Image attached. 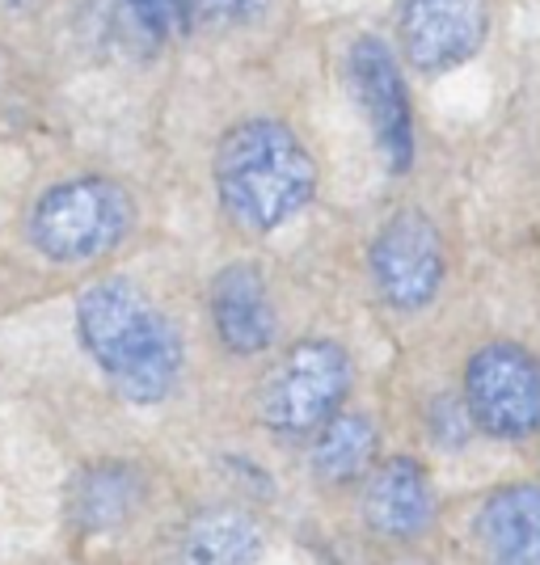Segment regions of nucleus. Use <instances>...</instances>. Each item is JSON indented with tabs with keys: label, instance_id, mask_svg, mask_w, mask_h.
<instances>
[{
	"label": "nucleus",
	"instance_id": "1a4fd4ad",
	"mask_svg": "<svg viewBox=\"0 0 540 565\" xmlns=\"http://www.w3.org/2000/svg\"><path fill=\"white\" fill-rule=\"evenodd\" d=\"M440 511V498L431 486V472L414 456H389L384 465L368 469L363 486V519L380 541H419L431 532Z\"/></svg>",
	"mask_w": 540,
	"mask_h": 565
},
{
	"label": "nucleus",
	"instance_id": "dca6fc26",
	"mask_svg": "<svg viewBox=\"0 0 540 565\" xmlns=\"http://www.w3.org/2000/svg\"><path fill=\"white\" fill-rule=\"evenodd\" d=\"M123 4H127V13L136 18L144 34H165L187 13V0H123Z\"/></svg>",
	"mask_w": 540,
	"mask_h": 565
},
{
	"label": "nucleus",
	"instance_id": "0eeeda50",
	"mask_svg": "<svg viewBox=\"0 0 540 565\" xmlns=\"http://www.w3.org/2000/svg\"><path fill=\"white\" fill-rule=\"evenodd\" d=\"M347 68H351V89L368 115V127L377 136L389 173H410L414 166V110H410L398 55L384 47L377 34H363L347 55Z\"/></svg>",
	"mask_w": 540,
	"mask_h": 565
},
{
	"label": "nucleus",
	"instance_id": "f03ea898",
	"mask_svg": "<svg viewBox=\"0 0 540 565\" xmlns=\"http://www.w3.org/2000/svg\"><path fill=\"white\" fill-rule=\"evenodd\" d=\"M215 194L245 233H275L305 212L317 166L300 136L279 118H245L224 131L212 161Z\"/></svg>",
	"mask_w": 540,
	"mask_h": 565
},
{
	"label": "nucleus",
	"instance_id": "f3484780",
	"mask_svg": "<svg viewBox=\"0 0 540 565\" xmlns=\"http://www.w3.org/2000/svg\"><path fill=\"white\" fill-rule=\"evenodd\" d=\"M469 414H465V401H452V397H440L431 405V430H435V439L444 444V448H460L465 439V430H469Z\"/></svg>",
	"mask_w": 540,
	"mask_h": 565
},
{
	"label": "nucleus",
	"instance_id": "423d86ee",
	"mask_svg": "<svg viewBox=\"0 0 540 565\" xmlns=\"http://www.w3.org/2000/svg\"><path fill=\"white\" fill-rule=\"evenodd\" d=\"M372 282L398 312H419L444 282V236L423 212H398L372 241Z\"/></svg>",
	"mask_w": 540,
	"mask_h": 565
},
{
	"label": "nucleus",
	"instance_id": "20e7f679",
	"mask_svg": "<svg viewBox=\"0 0 540 565\" xmlns=\"http://www.w3.org/2000/svg\"><path fill=\"white\" fill-rule=\"evenodd\" d=\"M136 224L131 194L110 178H72L51 186L30 212V241L51 262H97Z\"/></svg>",
	"mask_w": 540,
	"mask_h": 565
},
{
	"label": "nucleus",
	"instance_id": "9b49d317",
	"mask_svg": "<svg viewBox=\"0 0 540 565\" xmlns=\"http://www.w3.org/2000/svg\"><path fill=\"white\" fill-rule=\"evenodd\" d=\"M473 536L498 565H540V486H502L477 515Z\"/></svg>",
	"mask_w": 540,
	"mask_h": 565
},
{
	"label": "nucleus",
	"instance_id": "f8f14e48",
	"mask_svg": "<svg viewBox=\"0 0 540 565\" xmlns=\"http://www.w3.org/2000/svg\"><path fill=\"white\" fill-rule=\"evenodd\" d=\"M262 527L236 507H203L173 544V565H258Z\"/></svg>",
	"mask_w": 540,
	"mask_h": 565
},
{
	"label": "nucleus",
	"instance_id": "ddd939ff",
	"mask_svg": "<svg viewBox=\"0 0 540 565\" xmlns=\"http://www.w3.org/2000/svg\"><path fill=\"white\" fill-rule=\"evenodd\" d=\"M380 451V430L368 414H347L338 409L308 448V469L317 486H354L359 477H368V469L377 465Z\"/></svg>",
	"mask_w": 540,
	"mask_h": 565
},
{
	"label": "nucleus",
	"instance_id": "39448f33",
	"mask_svg": "<svg viewBox=\"0 0 540 565\" xmlns=\"http://www.w3.org/2000/svg\"><path fill=\"white\" fill-rule=\"evenodd\" d=\"M465 414L473 430L516 444L540 430V359L519 342H486L465 367Z\"/></svg>",
	"mask_w": 540,
	"mask_h": 565
},
{
	"label": "nucleus",
	"instance_id": "2eb2a0df",
	"mask_svg": "<svg viewBox=\"0 0 540 565\" xmlns=\"http://www.w3.org/2000/svg\"><path fill=\"white\" fill-rule=\"evenodd\" d=\"M199 18L215 30H233V25H250L266 13V0H194Z\"/></svg>",
	"mask_w": 540,
	"mask_h": 565
},
{
	"label": "nucleus",
	"instance_id": "f257e3e1",
	"mask_svg": "<svg viewBox=\"0 0 540 565\" xmlns=\"http://www.w3.org/2000/svg\"><path fill=\"white\" fill-rule=\"evenodd\" d=\"M76 338L131 405H161L187 372V347L165 308L131 279H102L76 296Z\"/></svg>",
	"mask_w": 540,
	"mask_h": 565
},
{
	"label": "nucleus",
	"instance_id": "4468645a",
	"mask_svg": "<svg viewBox=\"0 0 540 565\" xmlns=\"http://www.w3.org/2000/svg\"><path fill=\"white\" fill-rule=\"evenodd\" d=\"M140 507V481L131 469H89L72 486V515L85 532H106Z\"/></svg>",
	"mask_w": 540,
	"mask_h": 565
},
{
	"label": "nucleus",
	"instance_id": "a211bd4d",
	"mask_svg": "<svg viewBox=\"0 0 540 565\" xmlns=\"http://www.w3.org/2000/svg\"><path fill=\"white\" fill-rule=\"evenodd\" d=\"M43 0H0V9H9V13H30V9H39Z\"/></svg>",
	"mask_w": 540,
	"mask_h": 565
},
{
	"label": "nucleus",
	"instance_id": "7ed1b4c3",
	"mask_svg": "<svg viewBox=\"0 0 540 565\" xmlns=\"http://www.w3.org/2000/svg\"><path fill=\"white\" fill-rule=\"evenodd\" d=\"M351 380V354L333 338L292 342L258 388L262 426L275 439H313L342 409Z\"/></svg>",
	"mask_w": 540,
	"mask_h": 565
},
{
	"label": "nucleus",
	"instance_id": "9d476101",
	"mask_svg": "<svg viewBox=\"0 0 540 565\" xmlns=\"http://www.w3.org/2000/svg\"><path fill=\"white\" fill-rule=\"evenodd\" d=\"M208 308H212L215 338L224 342V351L241 354V359L266 354L279 338V312L271 300V287L258 266H250V262H233L215 275Z\"/></svg>",
	"mask_w": 540,
	"mask_h": 565
},
{
	"label": "nucleus",
	"instance_id": "6e6552de",
	"mask_svg": "<svg viewBox=\"0 0 540 565\" xmlns=\"http://www.w3.org/2000/svg\"><path fill=\"white\" fill-rule=\"evenodd\" d=\"M490 4L486 0H405L401 4V47L410 68L452 72L469 64L486 43Z\"/></svg>",
	"mask_w": 540,
	"mask_h": 565
}]
</instances>
